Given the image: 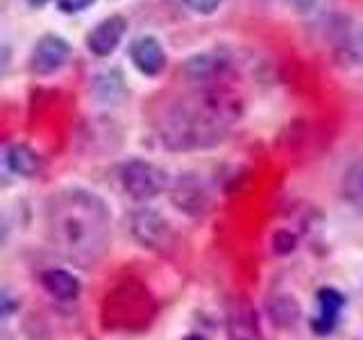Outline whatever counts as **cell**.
Here are the masks:
<instances>
[{"instance_id": "1", "label": "cell", "mask_w": 363, "mask_h": 340, "mask_svg": "<svg viewBox=\"0 0 363 340\" xmlns=\"http://www.w3.org/2000/svg\"><path fill=\"white\" fill-rule=\"evenodd\" d=\"M243 105L232 91L200 84L159 109L155 134L168 152H200L220 145L241 118Z\"/></svg>"}, {"instance_id": "2", "label": "cell", "mask_w": 363, "mask_h": 340, "mask_svg": "<svg viewBox=\"0 0 363 340\" xmlns=\"http://www.w3.org/2000/svg\"><path fill=\"white\" fill-rule=\"evenodd\" d=\"M45 241L52 252L79 268H91L111 245V209L98 193L62 188L45 200Z\"/></svg>"}, {"instance_id": "3", "label": "cell", "mask_w": 363, "mask_h": 340, "mask_svg": "<svg viewBox=\"0 0 363 340\" xmlns=\"http://www.w3.org/2000/svg\"><path fill=\"white\" fill-rule=\"evenodd\" d=\"M157 300L139 279L116 283L102 300L100 320L107 332H141L155 320Z\"/></svg>"}, {"instance_id": "4", "label": "cell", "mask_w": 363, "mask_h": 340, "mask_svg": "<svg viewBox=\"0 0 363 340\" xmlns=\"http://www.w3.org/2000/svg\"><path fill=\"white\" fill-rule=\"evenodd\" d=\"M121 186L136 202L152 200L170 186L168 173L145 159H132L121 168Z\"/></svg>"}, {"instance_id": "5", "label": "cell", "mask_w": 363, "mask_h": 340, "mask_svg": "<svg viewBox=\"0 0 363 340\" xmlns=\"http://www.w3.org/2000/svg\"><path fill=\"white\" fill-rule=\"evenodd\" d=\"M170 193V202L179 213H186L191 218H200V215L207 213L209 202H211V193L204 184V179L198 173H179L173 184L168 186Z\"/></svg>"}, {"instance_id": "6", "label": "cell", "mask_w": 363, "mask_h": 340, "mask_svg": "<svg viewBox=\"0 0 363 340\" xmlns=\"http://www.w3.org/2000/svg\"><path fill=\"white\" fill-rule=\"evenodd\" d=\"M73 48L64 37L55 32H48L39 37V41L32 45V52H30V71L34 75H41V77H48L55 75L57 71H62L66 66V62L71 60Z\"/></svg>"}, {"instance_id": "7", "label": "cell", "mask_w": 363, "mask_h": 340, "mask_svg": "<svg viewBox=\"0 0 363 340\" xmlns=\"http://www.w3.org/2000/svg\"><path fill=\"white\" fill-rule=\"evenodd\" d=\"M130 230L132 236L136 238V243H141L147 249H155V252H162L170 245V238H173V230H170L168 220L164 215H159L155 209H136L130 215Z\"/></svg>"}, {"instance_id": "8", "label": "cell", "mask_w": 363, "mask_h": 340, "mask_svg": "<svg viewBox=\"0 0 363 340\" xmlns=\"http://www.w3.org/2000/svg\"><path fill=\"white\" fill-rule=\"evenodd\" d=\"M225 332H227V340H264L261 338L259 315L247 298L236 295V298L227 302Z\"/></svg>"}, {"instance_id": "9", "label": "cell", "mask_w": 363, "mask_h": 340, "mask_svg": "<svg viewBox=\"0 0 363 340\" xmlns=\"http://www.w3.org/2000/svg\"><path fill=\"white\" fill-rule=\"evenodd\" d=\"M125 34H128V18L121 14H111L107 18L98 21L96 26L86 32L84 45L94 57L105 60V57L116 52L121 41L125 39Z\"/></svg>"}, {"instance_id": "10", "label": "cell", "mask_w": 363, "mask_h": 340, "mask_svg": "<svg viewBox=\"0 0 363 340\" xmlns=\"http://www.w3.org/2000/svg\"><path fill=\"white\" fill-rule=\"evenodd\" d=\"M334 57L343 66H357L363 62V26L352 18H336L332 26Z\"/></svg>"}, {"instance_id": "11", "label": "cell", "mask_w": 363, "mask_h": 340, "mask_svg": "<svg viewBox=\"0 0 363 340\" xmlns=\"http://www.w3.org/2000/svg\"><path fill=\"white\" fill-rule=\"evenodd\" d=\"M232 66V57L223 48H209L204 52L191 55L182 66V71L189 79L198 84H211L220 75H225Z\"/></svg>"}, {"instance_id": "12", "label": "cell", "mask_w": 363, "mask_h": 340, "mask_svg": "<svg viewBox=\"0 0 363 340\" xmlns=\"http://www.w3.org/2000/svg\"><path fill=\"white\" fill-rule=\"evenodd\" d=\"M130 62L132 66L145 77H159L168 66V55L164 43L157 37L150 34H143V37H136L130 43Z\"/></svg>"}, {"instance_id": "13", "label": "cell", "mask_w": 363, "mask_h": 340, "mask_svg": "<svg viewBox=\"0 0 363 340\" xmlns=\"http://www.w3.org/2000/svg\"><path fill=\"white\" fill-rule=\"evenodd\" d=\"M345 309V298L343 293L325 286L315 293V313L311 317V329L318 336L332 334L340 322V313Z\"/></svg>"}, {"instance_id": "14", "label": "cell", "mask_w": 363, "mask_h": 340, "mask_svg": "<svg viewBox=\"0 0 363 340\" xmlns=\"http://www.w3.org/2000/svg\"><path fill=\"white\" fill-rule=\"evenodd\" d=\"M3 164L7 168V173L23 177V179H34L43 170L41 154L37 150H32L28 143H9V145H5Z\"/></svg>"}, {"instance_id": "15", "label": "cell", "mask_w": 363, "mask_h": 340, "mask_svg": "<svg viewBox=\"0 0 363 340\" xmlns=\"http://www.w3.org/2000/svg\"><path fill=\"white\" fill-rule=\"evenodd\" d=\"M41 286L50 295L52 300L60 302H75L82 290V283L73 275V272L62 268H48L41 272Z\"/></svg>"}, {"instance_id": "16", "label": "cell", "mask_w": 363, "mask_h": 340, "mask_svg": "<svg viewBox=\"0 0 363 340\" xmlns=\"http://www.w3.org/2000/svg\"><path fill=\"white\" fill-rule=\"evenodd\" d=\"M266 309H268V317L277 329H293L302 317L300 302L295 300L293 295H286V293L275 295V298L268 302Z\"/></svg>"}, {"instance_id": "17", "label": "cell", "mask_w": 363, "mask_h": 340, "mask_svg": "<svg viewBox=\"0 0 363 340\" xmlns=\"http://www.w3.org/2000/svg\"><path fill=\"white\" fill-rule=\"evenodd\" d=\"M340 196L354 209H363V154L352 159L340 177Z\"/></svg>"}, {"instance_id": "18", "label": "cell", "mask_w": 363, "mask_h": 340, "mask_svg": "<svg viewBox=\"0 0 363 340\" xmlns=\"http://www.w3.org/2000/svg\"><path fill=\"white\" fill-rule=\"evenodd\" d=\"M94 94L102 102H116L125 96V77L118 68H111L96 75L94 79Z\"/></svg>"}, {"instance_id": "19", "label": "cell", "mask_w": 363, "mask_h": 340, "mask_svg": "<svg viewBox=\"0 0 363 340\" xmlns=\"http://www.w3.org/2000/svg\"><path fill=\"white\" fill-rule=\"evenodd\" d=\"M295 245H298V236L291 234L289 230H277L275 236H272V249H275L277 254H291Z\"/></svg>"}, {"instance_id": "20", "label": "cell", "mask_w": 363, "mask_h": 340, "mask_svg": "<svg viewBox=\"0 0 363 340\" xmlns=\"http://www.w3.org/2000/svg\"><path fill=\"white\" fill-rule=\"evenodd\" d=\"M98 3V0H57V9L66 16H77L82 11L91 9Z\"/></svg>"}, {"instance_id": "21", "label": "cell", "mask_w": 363, "mask_h": 340, "mask_svg": "<svg viewBox=\"0 0 363 340\" xmlns=\"http://www.w3.org/2000/svg\"><path fill=\"white\" fill-rule=\"evenodd\" d=\"M186 9L196 11V14H202V16H211L216 9H218L225 0H182Z\"/></svg>"}, {"instance_id": "22", "label": "cell", "mask_w": 363, "mask_h": 340, "mask_svg": "<svg viewBox=\"0 0 363 340\" xmlns=\"http://www.w3.org/2000/svg\"><path fill=\"white\" fill-rule=\"evenodd\" d=\"M293 7L300 11V14H311V11L315 9L318 0H291Z\"/></svg>"}, {"instance_id": "23", "label": "cell", "mask_w": 363, "mask_h": 340, "mask_svg": "<svg viewBox=\"0 0 363 340\" xmlns=\"http://www.w3.org/2000/svg\"><path fill=\"white\" fill-rule=\"evenodd\" d=\"M28 5H32V7H43V5H48L50 0H26Z\"/></svg>"}, {"instance_id": "24", "label": "cell", "mask_w": 363, "mask_h": 340, "mask_svg": "<svg viewBox=\"0 0 363 340\" xmlns=\"http://www.w3.org/2000/svg\"><path fill=\"white\" fill-rule=\"evenodd\" d=\"M182 340H207V338H204V336H200V334H191V336L182 338Z\"/></svg>"}, {"instance_id": "25", "label": "cell", "mask_w": 363, "mask_h": 340, "mask_svg": "<svg viewBox=\"0 0 363 340\" xmlns=\"http://www.w3.org/2000/svg\"><path fill=\"white\" fill-rule=\"evenodd\" d=\"M3 340H9V338H3Z\"/></svg>"}]
</instances>
